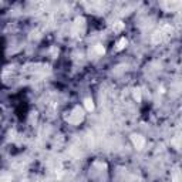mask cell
<instances>
[{
  "label": "cell",
  "instance_id": "cell-2",
  "mask_svg": "<svg viewBox=\"0 0 182 182\" xmlns=\"http://www.w3.org/2000/svg\"><path fill=\"white\" fill-rule=\"evenodd\" d=\"M133 142H134V145H135L137 148H139V149H141L142 145H144V139H142L139 135H133Z\"/></svg>",
  "mask_w": 182,
  "mask_h": 182
},
{
  "label": "cell",
  "instance_id": "cell-1",
  "mask_svg": "<svg viewBox=\"0 0 182 182\" xmlns=\"http://www.w3.org/2000/svg\"><path fill=\"white\" fill-rule=\"evenodd\" d=\"M171 33H172V29H171L169 26H162V27L154 34V43H161V41H164L165 39L169 37Z\"/></svg>",
  "mask_w": 182,
  "mask_h": 182
},
{
  "label": "cell",
  "instance_id": "cell-5",
  "mask_svg": "<svg viewBox=\"0 0 182 182\" xmlns=\"http://www.w3.org/2000/svg\"><path fill=\"white\" fill-rule=\"evenodd\" d=\"M125 44H127V40L122 37V39H121V40L117 43V50H122L124 47H125Z\"/></svg>",
  "mask_w": 182,
  "mask_h": 182
},
{
  "label": "cell",
  "instance_id": "cell-6",
  "mask_svg": "<svg viewBox=\"0 0 182 182\" xmlns=\"http://www.w3.org/2000/svg\"><path fill=\"white\" fill-rule=\"evenodd\" d=\"M96 50H97V53H98V54H104V51H105V50H104V47H102V46H100V44L96 47Z\"/></svg>",
  "mask_w": 182,
  "mask_h": 182
},
{
  "label": "cell",
  "instance_id": "cell-3",
  "mask_svg": "<svg viewBox=\"0 0 182 182\" xmlns=\"http://www.w3.org/2000/svg\"><path fill=\"white\" fill-rule=\"evenodd\" d=\"M84 105H86V108L88 110V111H93V110H94V102H93V100H91V98H86Z\"/></svg>",
  "mask_w": 182,
  "mask_h": 182
},
{
  "label": "cell",
  "instance_id": "cell-4",
  "mask_svg": "<svg viewBox=\"0 0 182 182\" xmlns=\"http://www.w3.org/2000/svg\"><path fill=\"white\" fill-rule=\"evenodd\" d=\"M124 29V24L121 22H117V23H114V26H112V30L114 31H121Z\"/></svg>",
  "mask_w": 182,
  "mask_h": 182
}]
</instances>
